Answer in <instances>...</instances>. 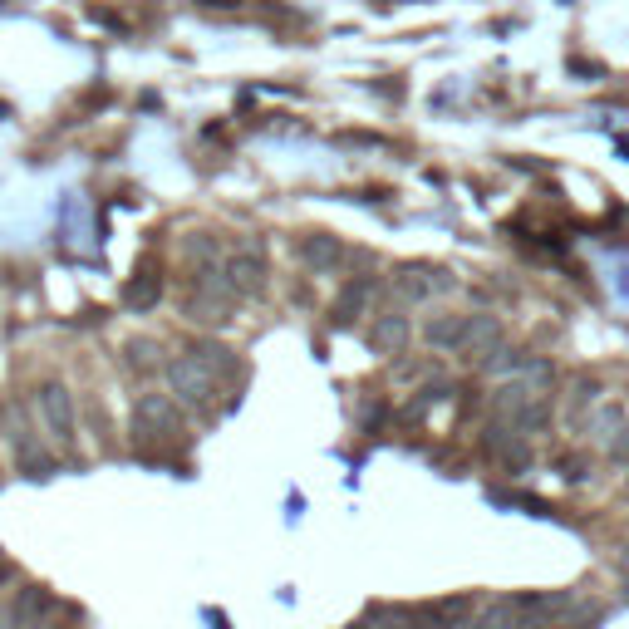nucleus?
I'll return each instance as SVG.
<instances>
[{
	"mask_svg": "<svg viewBox=\"0 0 629 629\" xmlns=\"http://www.w3.org/2000/svg\"><path fill=\"white\" fill-rule=\"evenodd\" d=\"M629 423V413H625V403H610V399H600L595 408H590V418H585V433L590 438H600V443H610L620 428Z\"/></svg>",
	"mask_w": 629,
	"mask_h": 629,
	"instance_id": "nucleus-1",
	"label": "nucleus"
},
{
	"mask_svg": "<svg viewBox=\"0 0 629 629\" xmlns=\"http://www.w3.org/2000/svg\"><path fill=\"white\" fill-rule=\"evenodd\" d=\"M615 571H620V575H629V546L620 551V556H615Z\"/></svg>",
	"mask_w": 629,
	"mask_h": 629,
	"instance_id": "nucleus-3",
	"label": "nucleus"
},
{
	"mask_svg": "<svg viewBox=\"0 0 629 629\" xmlns=\"http://www.w3.org/2000/svg\"><path fill=\"white\" fill-rule=\"evenodd\" d=\"M605 458H610V462H620V467L629 462V423L620 428V433H615V438H610V443H605Z\"/></svg>",
	"mask_w": 629,
	"mask_h": 629,
	"instance_id": "nucleus-2",
	"label": "nucleus"
}]
</instances>
